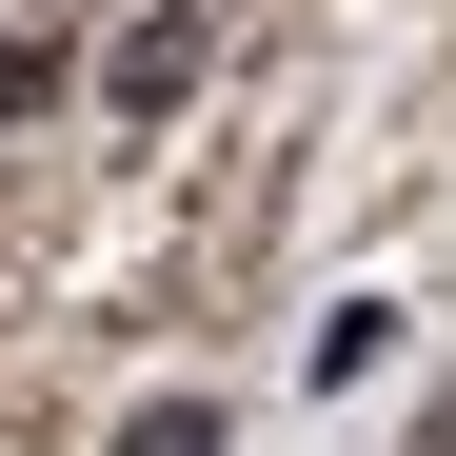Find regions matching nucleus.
I'll list each match as a JSON object with an SVG mask.
<instances>
[{
    "label": "nucleus",
    "mask_w": 456,
    "mask_h": 456,
    "mask_svg": "<svg viewBox=\"0 0 456 456\" xmlns=\"http://www.w3.org/2000/svg\"><path fill=\"white\" fill-rule=\"evenodd\" d=\"M179 80H199V20H139V40H119V60H100V100H119V119H159V100H179Z\"/></svg>",
    "instance_id": "f257e3e1"
},
{
    "label": "nucleus",
    "mask_w": 456,
    "mask_h": 456,
    "mask_svg": "<svg viewBox=\"0 0 456 456\" xmlns=\"http://www.w3.org/2000/svg\"><path fill=\"white\" fill-rule=\"evenodd\" d=\"M119 456H218V397H159V417H139Z\"/></svg>",
    "instance_id": "f03ea898"
}]
</instances>
